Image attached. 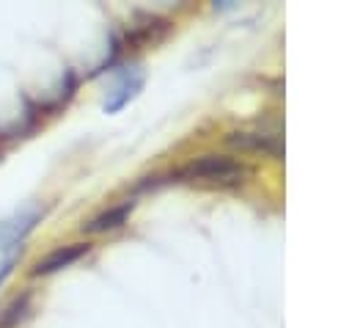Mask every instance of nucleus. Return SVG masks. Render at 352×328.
<instances>
[{"label": "nucleus", "mask_w": 352, "mask_h": 328, "mask_svg": "<svg viewBox=\"0 0 352 328\" xmlns=\"http://www.w3.org/2000/svg\"><path fill=\"white\" fill-rule=\"evenodd\" d=\"M41 209L38 207H25L22 212H16L11 221H3L0 223V251L6 248H16V243L25 240V234L36 226Z\"/></svg>", "instance_id": "2"}, {"label": "nucleus", "mask_w": 352, "mask_h": 328, "mask_svg": "<svg viewBox=\"0 0 352 328\" xmlns=\"http://www.w3.org/2000/svg\"><path fill=\"white\" fill-rule=\"evenodd\" d=\"M176 179L182 182H198V185H217V187H231L245 182L248 176V165L226 157V154H204L198 160H190L187 165H182L176 174Z\"/></svg>", "instance_id": "1"}, {"label": "nucleus", "mask_w": 352, "mask_h": 328, "mask_svg": "<svg viewBox=\"0 0 352 328\" xmlns=\"http://www.w3.org/2000/svg\"><path fill=\"white\" fill-rule=\"evenodd\" d=\"M28 300H30L28 292L16 295V298L3 309V314H0V328H14V325L25 317V311H28Z\"/></svg>", "instance_id": "6"}, {"label": "nucleus", "mask_w": 352, "mask_h": 328, "mask_svg": "<svg viewBox=\"0 0 352 328\" xmlns=\"http://www.w3.org/2000/svg\"><path fill=\"white\" fill-rule=\"evenodd\" d=\"M228 143L245 152H270L278 154L280 152V135L270 132V130H256V132H231Z\"/></svg>", "instance_id": "4"}, {"label": "nucleus", "mask_w": 352, "mask_h": 328, "mask_svg": "<svg viewBox=\"0 0 352 328\" xmlns=\"http://www.w3.org/2000/svg\"><path fill=\"white\" fill-rule=\"evenodd\" d=\"M132 212V201H121V204H116V207H110V209H104L102 215H96V218H91L82 229L88 232V234H102V232H110V229H116V226H121L124 221H126V215Z\"/></svg>", "instance_id": "5"}, {"label": "nucleus", "mask_w": 352, "mask_h": 328, "mask_svg": "<svg viewBox=\"0 0 352 328\" xmlns=\"http://www.w3.org/2000/svg\"><path fill=\"white\" fill-rule=\"evenodd\" d=\"M140 83H143V80H140V74H135L132 80H124V83L116 88L118 94H116V96L107 102V110H118V107H121V105H124L129 96H135V91L140 88Z\"/></svg>", "instance_id": "7"}, {"label": "nucleus", "mask_w": 352, "mask_h": 328, "mask_svg": "<svg viewBox=\"0 0 352 328\" xmlns=\"http://www.w3.org/2000/svg\"><path fill=\"white\" fill-rule=\"evenodd\" d=\"M85 251H88V243L60 245V248L50 251L44 259H38V262H36V267H33V276H50V273H55V270H63V267H69L72 262H77V259H80Z\"/></svg>", "instance_id": "3"}]
</instances>
